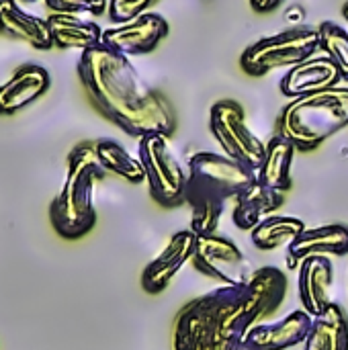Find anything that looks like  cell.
<instances>
[{
  "label": "cell",
  "instance_id": "cell-9",
  "mask_svg": "<svg viewBox=\"0 0 348 350\" xmlns=\"http://www.w3.org/2000/svg\"><path fill=\"white\" fill-rule=\"evenodd\" d=\"M191 265L197 273L222 285H242L254 273L244 252L230 238L219 234L197 236Z\"/></svg>",
  "mask_w": 348,
  "mask_h": 350
},
{
  "label": "cell",
  "instance_id": "cell-3",
  "mask_svg": "<svg viewBox=\"0 0 348 350\" xmlns=\"http://www.w3.org/2000/svg\"><path fill=\"white\" fill-rule=\"evenodd\" d=\"M96 158L94 142H82L68 154V172L62 191L49 205V221L64 240H78L96 226L94 187L107 178Z\"/></svg>",
  "mask_w": 348,
  "mask_h": 350
},
{
  "label": "cell",
  "instance_id": "cell-27",
  "mask_svg": "<svg viewBox=\"0 0 348 350\" xmlns=\"http://www.w3.org/2000/svg\"><path fill=\"white\" fill-rule=\"evenodd\" d=\"M156 0H109V18L113 23H127L144 14Z\"/></svg>",
  "mask_w": 348,
  "mask_h": 350
},
{
  "label": "cell",
  "instance_id": "cell-12",
  "mask_svg": "<svg viewBox=\"0 0 348 350\" xmlns=\"http://www.w3.org/2000/svg\"><path fill=\"white\" fill-rule=\"evenodd\" d=\"M334 283V265L330 256H310L297 269V291L304 310L318 318L330 306V293Z\"/></svg>",
  "mask_w": 348,
  "mask_h": 350
},
{
  "label": "cell",
  "instance_id": "cell-6",
  "mask_svg": "<svg viewBox=\"0 0 348 350\" xmlns=\"http://www.w3.org/2000/svg\"><path fill=\"white\" fill-rule=\"evenodd\" d=\"M320 49L318 27H291L265 37L244 49L240 66L248 76H265L279 68H293Z\"/></svg>",
  "mask_w": 348,
  "mask_h": 350
},
{
  "label": "cell",
  "instance_id": "cell-8",
  "mask_svg": "<svg viewBox=\"0 0 348 350\" xmlns=\"http://www.w3.org/2000/svg\"><path fill=\"white\" fill-rule=\"evenodd\" d=\"M209 129L226 156L256 172L265 158L267 144L248 127L246 113L240 103L230 98L217 100L209 113Z\"/></svg>",
  "mask_w": 348,
  "mask_h": 350
},
{
  "label": "cell",
  "instance_id": "cell-20",
  "mask_svg": "<svg viewBox=\"0 0 348 350\" xmlns=\"http://www.w3.org/2000/svg\"><path fill=\"white\" fill-rule=\"evenodd\" d=\"M295 146L283 137V135H275L269 139L267 150H265V158L260 162V166L256 168V180L273 191L279 193H287L293 187L291 180V162L295 156Z\"/></svg>",
  "mask_w": 348,
  "mask_h": 350
},
{
  "label": "cell",
  "instance_id": "cell-30",
  "mask_svg": "<svg viewBox=\"0 0 348 350\" xmlns=\"http://www.w3.org/2000/svg\"><path fill=\"white\" fill-rule=\"evenodd\" d=\"M240 350H252V349H246V347H240Z\"/></svg>",
  "mask_w": 348,
  "mask_h": 350
},
{
  "label": "cell",
  "instance_id": "cell-11",
  "mask_svg": "<svg viewBox=\"0 0 348 350\" xmlns=\"http://www.w3.org/2000/svg\"><path fill=\"white\" fill-rule=\"evenodd\" d=\"M197 244V234L193 230L176 232L166 248L144 269L142 273V289L150 295H160L168 289L172 279L183 271L187 262H191Z\"/></svg>",
  "mask_w": 348,
  "mask_h": 350
},
{
  "label": "cell",
  "instance_id": "cell-23",
  "mask_svg": "<svg viewBox=\"0 0 348 350\" xmlns=\"http://www.w3.org/2000/svg\"><path fill=\"white\" fill-rule=\"evenodd\" d=\"M94 152L98 162L109 174H117L119 178L139 185L146 180V170L139 158H133L119 142L115 139H96Z\"/></svg>",
  "mask_w": 348,
  "mask_h": 350
},
{
  "label": "cell",
  "instance_id": "cell-28",
  "mask_svg": "<svg viewBox=\"0 0 348 350\" xmlns=\"http://www.w3.org/2000/svg\"><path fill=\"white\" fill-rule=\"evenodd\" d=\"M283 2L285 0H250V6L258 14H269V12L277 10Z\"/></svg>",
  "mask_w": 348,
  "mask_h": 350
},
{
  "label": "cell",
  "instance_id": "cell-7",
  "mask_svg": "<svg viewBox=\"0 0 348 350\" xmlns=\"http://www.w3.org/2000/svg\"><path fill=\"white\" fill-rule=\"evenodd\" d=\"M187 195H207L234 201L246 187L256 183V172L226 154L197 152L189 158Z\"/></svg>",
  "mask_w": 348,
  "mask_h": 350
},
{
  "label": "cell",
  "instance_id": "cell-5",
  "mask_svg": "<svg viewBox=\"0 0 348 350\" xmlns=\"http://www.w3.org/2000/svg\"><path fill=\"white\" fill-rule=\"evenodd\" d=\"M139 160L152 199L162 207H178L187 199L189 170L178 160L170 135L148 133L139 137Z\"/></svg>",
  "mask_w": 348,
  "mask_h": 350
},
{
  "label": "cell",
  "instance_id": "cell-4",
  "mask_svg": "<svg viewBox=\"0 0 348 350\" xmlns=\"http://www.w3.org/2000/svg\"><path fill=\"white\" fill-rule=\"evenodd\" d=\"M348 125V88L332 86L297 96L277 117V133L297 152H312Z\"/></svg>",
  "mask_w": 348,
  "mask_h": 350
},
{
  "label": "cell",
  "instance_id": "cell-21",
  "mask_svg": "<svg viewBox=\"0 0 348 350\" xmlns=\"http://www.w3.org/2000/svg\"><path fill=\"white\" fill-rule=\"evenodd\" d=\"M304 350H348V316L343 306L332 301L322 316L314 318Z\"/></svg>",
  "mask_w": 348,
  "mask_h": 350
},
{
  "label": "cell",
  "instance_id": "cell-19",
  "mask_svg": "<svg viewBox=\"0 0 348 350\" xmlns=\"http://www.w3.org/2000/svg\"><path fill=\"white\" fill-rule=\"evenodd\" d=\"M53 47L57 49H88L103 41V31L96 23L86 21L78 14L51 12L47 16Z\"/></svg>",
  "mask_w": 348,
  "mask_h": 350
},
{
  "label": "cell",
  "instance_id": "cell-22",
  "mask_svg": "<svg viewBox=\"0 0 348 350\" xmlns=\"http://www.w3.org/2000/svg\"><path fill=\"white\" fill-rule=\"evenodd\" d=\"M308 228L304 224V219L293 217V215H269L267 219H263L252 232H250V240L252 244L263 250V252H271L277 250L281 246H289L299 234H304Z\"/></svg>",
  "mask_w": 348,
  "mask_h": 350
},
{
  "label": "cell",
  "instance_id": "cell-16",
  "mask_svg": "<svg viewBox=\"0 0 348 350\" xmlns=\"http://www.w3.org/2000/svg\"><path fill=\"white\" fill-rule=\"evenodd\" d=\"M49 72L37 64H23L10 80L0 84V115H14L47 92Z\"/></svg>",
  "mask_w": 348,
  "mask_h": 350
},
{
  "label": "cell",
  "instance_id": "cell-17",
  "mask_svg": "<svg viewBox=\"0 0 348 350\" xmlns=\"http://www.w3.org/2000/svg\"><path fill=\"white\" fill-rule=\"evenodd\" d=\"M0 33L39 51L53 47L47 18L25 12L16 0H0Z\"/></svg>",
  "mask_w": 348,
  "mask_h": 350
},
{
  "label": "cell",
  "instance_id": "cell-26",
  "mask_svg": "<svg viewBox=\"0 0 348 350\" xmlns=\"http://www.w3.org/2000/svg\"><path fill=\"white\" fill-rule=\"evenodd\" d=\"M51 12L66 14H105L109 12V0H43Z\"/></svg>",
  "mask_w": 348,
  "mask_h": 350
},
{
  "label": "cell",
  "instance_id": "cell-25",
  "mask_svg": "<svg viewBox=\"0 0 348 350\" xmlns=\"http://www.w3.org/2000/svg\"><path fill=\"white\" fill-rule=\"evenodd\" d=\"M318 35H320V49L326 53V57H330L338 66L343 80H348V29L340 27L338 23L324 21L318 27Z\"/></svg>",
  "mask_w": 348,
  "mask_h": 350
},
{
  "label": "cell",
  "instance_id": "cell-15",
  "mask_svg": "<svg viewBox=\"0 0 348 350\" xmlns=\"http://www.w3.org/2000/svg\"><path fill=\"white\" fill-rule=\"evenodd\" d=\"M340 80L343 74L330 57L312 55L302 64L289 68V72L281 78V92L289 98H297L338 86Z\"/></svg>",
  "mask_w": 348,
  "mask_h": 350
},
{
  "label": "cell",
  "instance_id": "cell-29",
  "mask_svg": "<svg viewBox=\"0 0 348 350\" xmlns=\"http://www.w3.org/2000/svg\"><path fill=\"white\" fill-rule=\"evenodd\" d=\"M343 16H345V21H347V29H348V0L345 2V6H343Z\"/></svg>",
  "mask_w": 348,
  "mask_h": 350
},
{
  "label": "cell",
  "instance_id": "cell-2",
  "mask_svg": "<svg viewBox=\"0 0 348 350\" xmlns=\"http://www.w3.org/2000/svg\"><path fill=\"white\" fill-rule=\"evenodd\" d=\"M256 326L242 285H222L191 299L174 322V350H240Z\"/></svg>",
  "mask_w": 348,
  "mask_h": 350
},
{
  "label": "cell",
  "instance_id": "cell-10",
  "mask_svg": "<svg viewBox=\"0 0 348 350\" xmlns=\"http://www.w3.org/2000/svg\"><path fill=\"white\" fill-rule=\"evenodd\" d=\"M168 23L162 14L144 12L127 23H119L103 31V45L123 53L142 55L158 47V43L168 35Z\"/></svg>",
  "mask_w": 348,
  "mask_h": 350
},
{
  "label": "cell",
  "instance_id": "cell-18",
  "mask_svg": "<svg viewBox=\"0 0 348 350\" xmlns=\"http://www.w3.org/2000/svg\"><path fill=\"white\" fill-rule=\"evenodd\" d=\"M283 205H285L283 193L273 191L256 180L234 199L232 221L238 230L252 232L263 219L275 215Z\"/></svg>",
  "mask_w": 348,
  "mask_h": 350
},
{
  "label": "cell",
  "instance_id": "cell-1",
  "mask_svg": "<svg viewBox=\"0 0 348 350\" xmlns=\"http://www.w3.org/2000/svg\"><path fill=\"white\" fill-rule=\"evenodd\" d=\"M78 78L96 111L127 135L176 131L170 100L139 76L129 55L103 43L88 47L80 53Z\"/></svg>",
  "mask_w": 348,
  "mask_h": 350
},
{
  "label": "cell",
  "instance_id": "cell-24",
  "mask_svg": "<svg viewBox=\"0 0 348 350\" xmlns=\"http://www.w3.org/2000/svg\"><path fill=\"white\" fill-rule=\"evenodd\" d=\"M185 203L191 207V228L197 236L217 234L226 209V201L207 195H187Z\"/></svg>",
  "mask_w": 348,
  "mask_h": 350
},
{
  "label": "cell",
  "instance_id": "cell-31",
  "mask_svg": "<svg viewBox=\"0 0 348 350\" xmlns=\"http://www.w3.org/2000/svg\"><path fill=\"white\" fill-rule=\"evenodd\" d=\"M29 2H33V0H29Z\"/></svg>",
  "mask_w": 348,
  "mask_h": 350
},
{
  "label": "cell",
  "instance_id": "cell-14",
  "mask_svg": "<svg viewBox=\"0 0 348 350\" xmlns=\"http://www.w3.org/2000/svg\"><path fill=\"white\" fill-rule=\"evenodd\" d=\"M348 254V226L330 224L306 230L287 246V269L297 271L310 256H345Z\"/></svg>",
  "mask_w": 348,
  "mask_h": 350
},
{
  "label": "cell",
  "instance_id": "cell-13",
  "mask_svg": "<svg viewBox=\"0 0 348 350\" xmlns=\"http://www.w3.org/2000/svg\"><path fill=\"white\" fill-rule=\"evenodd\" d=\"M314 318L306 310H297L275 324L254 326L246 334L242 347L252 350H289L306 342Z\"/></svg>",
  "mask_w": 348,
  "mask_h": 350
}]
</instances>
